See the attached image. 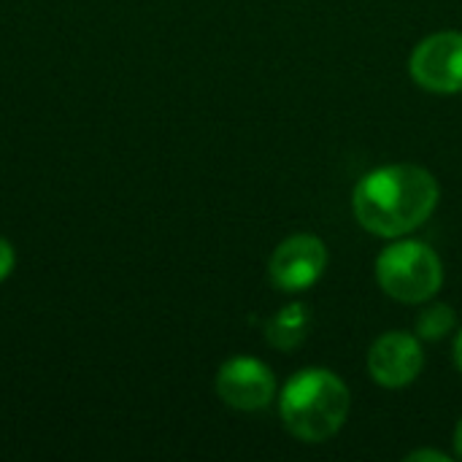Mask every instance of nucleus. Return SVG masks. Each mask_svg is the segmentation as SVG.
<instances>
[{
  "label": "nucleus",
  "mask_w": 462,
  "mask_h": 462,
  "mask_svg": "<svg viewBox=\"0 0 462 462\" xmlns=\"http://www.w3.org/2000/svg\"><path fill=\"white\" fill-rule=\"evenodd\" d=\"M441 189L430 171L398 162L365 173L352 195L355 219L374 236L401 238L425 225L436 206Z\"/></svg>",
  "instance_id": "nucleus-1"
},
{
  "label": "nucleus",
  "mask_w": 462,
  "mask_h": 462,
  "mask_svg": "<svg viewBox=\"0 0 462 462\" xmlns=\"http://www.w3.org/2000/svg\"><path fill=\"white\" fill-rule=\"evenodd\" d=\"M352 409V395L346 384L325 368H306L298 371L282 390L279 411L284 428L306 441L322 444L333 439Z\"/></svg>",
  "instance_id": "nucleus-2"
},
{
  "label": "nucleus",
  "mask_w": 462,
  "mask_h": 462,
  "mask_svg": "<svg viewBox=\"0 0 462 462\" xmlns=\"http://www.w3.org/2000/svg\"><path fill=\"white\" fill-rule=\"evenodd\" d=\"M379 287L401 303H425L444 284L441 257L420 241H398L376 260Z\"/></svg>",
  "instance_id": "nucleus-3"
},
{
  "label": "nucleus",
  "mask_w": 462,
  "mask_h": 462,
  "mask_svg": "<svg viewBox=\"0 0 462 462\" xmlns=\"http://www.w3.org/2000/svg\"><path fill=\"white\" fill-rule=\"evenodd\" d=\"M328 268V246L311 233L284 238L268 263V276L282 292H306Z\"/></svg>",
  "instance_id": "nucleus-4"
},
{
  "label": "nucleus",
  "mask_w": 462,
  "mask_h": 462,
  "mask_svg": "<svg viewBox=\"0 0 462 462\" xmlns=\"http://www.w3.org/2000/svg\"><path fill=\"white\" fill-rule=\"evenodd\" d=\"M411 79L436 95L462 92V32L447 30L425 38L409 62Z\"/></svg>",
  "instance_id": "nucleus-5"
},
{
  "label": "nucleus",
  "mask_w": 462,
  "mask_h": 462,
  "mask_svg": "<svg viewBox=\"0 0 462 462\" xmlns=\"http://www.w3.org/2000/svg\"><path fill=\"white\" fill-rule=\"evenodd\" d=\"M217 395L230 409L260 411L276 395V376L257 357H230L217 374Z\"/></svg>",
  "instance_id": "nucleus-6"
},
{
  "label": "nucleus",
  "mask_w": 462,
  "mask_h": 462,
  "mask_svg": "<svg viewBox=\"0 0 462 462\" xmlns=\"http://www.w3.org/2000/svg\"><path fill=\"white\" fill-rule=\"evenodd\" d=\"M425 365L422 344L411 333H384L374 341L368 352L371 379L387 390H398L411 384Z\"/></svg>",
  "instance_id": "nucleus-7"
},
{
  "label": "nucleus",
  "mask_w": 462,
  "mask_h": 462,
  "mask_svg": "<svg viewBox=\"0 0 462 462\" xmlns=\"http://www.w3.org/2000/svg\"><path fill=\"white\" fill-rule=\"evenodd\" d=\"M311 314L306 303H290L265 322V341L279 352L298 349L309 336Z\"/></svg>",
  "instance_id": "nucleus-8"
},
{
  "label": "nucleus",
  "mask_w": 462,
  "mask_h": 462,
  "mask_svg": "<svg viewBox=\"0 0 462 462\" xmlns=\"http://www.w3.org/2000/svg\"><path fill=\"white\" fill-rule=\"evenodd\" d=\"M455 325H457L455 309L447 303H433L420 311L414 330H417L420 341H441L444 336H449L455 330Z\"/></svg>",
  "instance_id": "nucleus-9"
},
{
  "label": "nucleus",
  "mask_w": 462,
  "mask_h": 462,
  "mask_svg": "<svg viewBox=\"0 0 462 462\" xmlns=\"http://www.w3.org/2000/svg\"><path fill=\"white\" fill-rule=\"evenodd\" d=\"M14 263H16L14 246H11L5 238H0V282L11 276V271H14Z\"/></svg>",
  "instance_id": "nucleus-10"
},
{
  "label": "nucleus",
  "mask_w": 462,
  "mask_h": 462,
  "mask_svg": "<svg viewBox=\"0 0 462 462\" xmlns=\"http://www.w3.org/2000/svg\"><path fill=\"white\" fill-rule=\"evenodd\" d=\"M449 462L452 457L449 455H444V452H436V449H420V452H411L409 457H406V462Z\"/></svg>",
  "instance_id": "nucleus-11"
},
{
  "label": "nucleus",
  "mask_w": 462,
  "mask_h": 462,
  "mask_svg": "<svg viewBox=\"0 0 462 462\" xmlns=\"http://www.w3.org/2000/svg\"><path fill=\"white\" fill-rule=\"evenodd\" d=\"M455 363H457V368H460L462 374V330L457 333V338H455Z\"/></svg>",
  "instance_id": "nucleus-12"
},
{
  "label": "nucleus",
  "mask_w": 462,
  "mask_h": 462,
  "mask_svg": "<svg viewBox=\"0 0 462 462\" xmlns=\"http://www.w3.org/2000/svg\"><path fill=\"white\" fill-rule=\"evenodd\" d=\"M455 455L462 460V420L460 425H457V430H455Z\"/></svg>",
  "instance_id": "nucleus-13"
}]
</instances>
